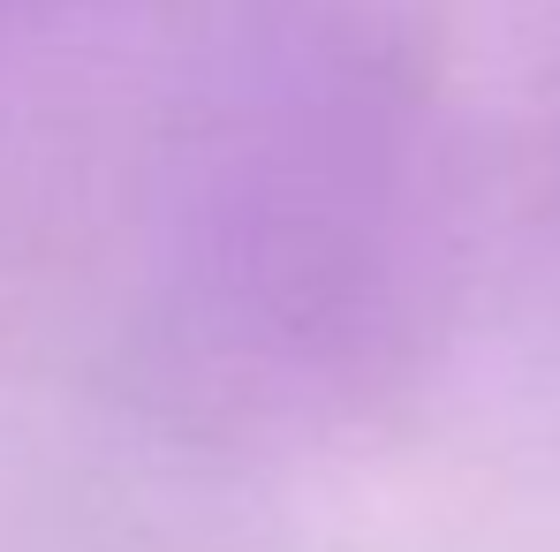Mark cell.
Instances as JSON below:
<instances>
[{
  "label": "cell",
  "mask_w": 560,
  "mask_h": 552,
  "mask_svg": "<svg viewBox=\"0 0 560 552\" xmlns=\"http://www.w3.org/2000/svg\"><path fill=\"white\" fill-rule=\"evenodd\" d=\"M424 129L349 0H266L183 98L144 227V349L212 416H318L417 310Z\"/></svg>",
  "instance_id": "6da1fadb"
},
{
  "label": "cell",
  "mask_w": 560,
  "mask_h": 552,
  "mask_svg": "<svg viewBox=\"0 0 560 552\" xmlns=\"http://www.w3.org/2000/svg\"><path fill=\"white\" fill-rule=\"evenodd\" d=\"M61 8H69V0H0V61H15V54H23Z\"/></svg>",
  "instance_id": "7a4b0ae2"
}]
</instances>
